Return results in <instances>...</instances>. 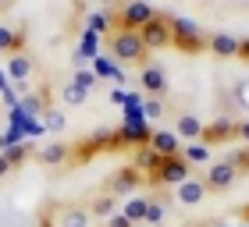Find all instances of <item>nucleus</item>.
<instances>
[{"label": "nucleus", "mask_w": 249, "mask_h": 227, "mask_svg": "<svg viewBox=\"0 0 249 227\" xmlns=\"http://www.w3.org/2000/svg\"><path fill=\"white\" fill-rule=\"evenodd\" d=\"M107 47H110V57H114V61H124V64H146V57H150L142 36L132 32V29H114L110 39H107Z\"/></svg>", "instance_id": "f257e3e1"}, {"label": "nucleus", "mask_w": 249, "mask_h": 227, "mask_svg": "<svg viewBox=\"0 0 249 227\" xmlns=\"http://www.w3.org/2000/svg\"><path fill=\"white\" fill-rule=\"evenodd\" d=\"M171 47L182 50V53H199V50H207V32H203L196 21L175 15L171 18Z\"/></svg>", "instance_id": "f03ea898"}, {"label": "nucleus", "mask_w": 249, "mask_h": 227, "mask_svg": "<svg viewBox=\"0 0 249 227\" xmlns=\"http://www.w3.org/2000/svg\"><path fill=\"white\" fill-rule=\"evenodd\" d=\"M153 15H157L153 4H146V0H128V4H121V11L114 15V25H118V29H132V32H139Z\"/></svg>", "instance_id": "7ed1b4c3"}, {"label": "nucleus", "mask_w": 249, "mask_h": 227, "mask_svg": "<svg viewBox=\"0 0 249 227\" xmlns=\"http://www.w3.org/2000/svg\"><path fill=\"white\" fill-rule=\"evenodd\" d=\"M189 178H192V167L182 160V153H178V156H164V163L157 167V174L150 181H153V185H171V188H178Z\"/></svg>", "instance_id": "20e7f679"}, {"label": "nucleus", "mask_w": 249, "mask_h": 227, "mask_svg": "<svg viewBox=\"0 0 249 227\" xmlns=\"http://www.w3.org/2000/svg\"><path fill=\"white\" fill-rule=\"evenodd\" d=\"M139 36H142V43H146V50H164V47H171V18L153 15V18L139 29Z\"/></svg>", "instance_id": "39448f33"}, {"label": "nucleus", "mask_w": 249, "mask_h": 227, "mask_svg": "<svg viewBox=\"0 0 249 227\" xmlns=\"http://www.w3.org/2000/svg\"><path fill=\"white\" fill-rule=\"evenodd\" d=\"M139 185H142V170L132 163V167H118L114 174H110V181H107V192L121 199V195H132V192L139 188Z\"/></svg>", "instance_id": "423d86ee"}, {"label": "nucleus", "mask_w": 249, "mask_h": 227, "mask_svg": "<svg viewBox=\"0 0 249 227\" xmlns=\"http://www.w3.org/2000/svg\"><path fill=\"white\" fill-rule=\"evenodd\" d=\"M7 78L18 85V93H29V78H32V71H36V61H32V53H15V57H7Z\"/></svg>", "instance_id": "0eeeda50"}, {"label": "nucleus", "mask_w": 249, "mask_h": 227, "mask_svg": "<svg viewBox=\"0 0 249 227\" xmlns=\"http://www.w3.org/2000/svg\"><path fill=\"white\" fill-rule=\"evenodd\" d=\"M235 181H239V174H235V167H228V163H210V170H207V178H203V185H207V192H228Z\"/></svg>", "instance_id": "6e6552de"}, {"label": "nucleus", "mask_w": 249, "mask_h": 227, "mask_svg": "<svg viewBox=\"0 0 249 227\" xmlns=\"http://www.w3.org/2000/svg\"><path fill=\"white\" fill-rule=\"evenodd\" d=\"M207 50L213 57H221V61H231V57H239V39H235L231 32H210L207 36Z\"/></svg>", "instance_id": "1a4fd4ad"}, {"label": "nucleus", "mask_w": 249, "mask_h": 227, "mask_svg": "<svg viewBox=\"0 0 249 227\" xmlns=\"http://www.w3.org/2000/svg\"><path fill=\"white\" fill-rule=\"evenodd\" d=\"M235 128H239V121H228V117H217L207 128L203 124V135H199V142L203 146H217V142H224V139H235Z\"/></svg>", "instance_id": "9d476101"}, {"label": "nucleus", "mask_w": 249, "mask_h": 227, "mask_svg": "<svg viewBox=\"0 0 249 227\" xmlns=\"http://www.w3.org/2000/svg\"><path fill=\"white\" fill-rule=\"evenodd\" d=\"M175 199L182 202V206H199L203 199H207V185H203V178H189L182 185L175 188Z\"/></svg>", "instance_id": "9b49d317"}, {"label": "nucleus", "mask_w": 249, "mask_h": 227, "mask_svg": "<svg viewBox=\"0 0 249 227\" xmlns=\"http://www.w3.org/2000/svg\"><path fill=\"white\" fill-rule=\"evenodd\" d=\"M139 82H142V89H146V93H150V96H157V99H160V96L167 93V75H164L157 64H142Z\"/></svg>", "instance_id": "f8f14e48"}, {"label": "nucleus", "mask_w": 249, "mask_h": 227, "mask_svg": "<svg viewBox=\"0 0 249 227\" xmlns=\"http://www.w3.org/2000/svg\"><path fill=\"white\" fill-rule=\"evenodd\" d=\"M15 53H25V32L0 25V57H15Z\"/></svg>", "instance_id": "ddd939ff"}, {"label": "nucleus", "mask_w": 249, "mask_h": 227, "mask_svg": "<svg viewBox=\"0 0 249 227\" xmlns=\"http://www.w3.org/2000/svg\"><path fill=\"white\" fill-rule=\"evenodd\" d=\"M36 160H39L43 167H61V163L71 160V146H64V142H47V146L36 153Z\"/></svg>", "instance_id": "4468645a"}, {"label": "nucleus", "mask_w": 249, "mask_h": 227, "mask_svg": "<svg viewBox=\"0 0 249 227\" xmlns=\"http://www.w3.org/2000/svg\"><path fill=\"white\" fill-rule=\"evenodd\" d=\"M150 146H153V153H160V156H178L182 153V139H178L175 131H153Z\"/></svg>", "instance_id": "2eb2a0df"}, {"label": "nucleus", "mask_w": 249, "mask_h": 227, "mask_svg": "<svg viewBox=\"0 0 249 227\" xmlns=\"http://www.w3.org/2000/svg\"><path fill=\"white\" fill-rule=\"evenodd\" d=\"M175 135H178V139H192V142H199V135H203V121L196 117V114H182V117L175 121Z\"/></svg>", "instance_id": "dca6fc26"}, {"label": "nucleus", "mask_w": 249, "mask_h": 227, "mask_svg": "<svg viewBox=\"0 0 249 227\" xmlns=\"http://www.w3.org/2000/svg\"><path fill=\"white\" fill-rule=\"evenodd\" d=\"M89 213H93V220H110L118 213V195H96L93 202H89Z\"/></svg>", "instance_id": "f3484780"}, {"label": "nucleus", "mask_w": 249, "mask_h": 227, "mask_svg": "<svg viewBox=\"0 0 249 227\" xmlns=\"http://www.w3.org/2000/svg\"><path fill=\"white\" fill-rule=\"evenodd\" d=\"M89 224H93L89 206H68V210H61V227H89Z\"/></svg>", "instance_id": "a211bd4d"}, {"label": "nucleus", "mask_w": 249, "mask_h": 227, "mask_svg": "<svg viewBox=\"0 0 249 227\" xmlns=\"http://www.w3.org/2000/svg\"><path fill=\"white\" fill-rule=\"evenodd\" d=\"M160 163H164V156L153 153V146H139V156H135V167H139V170H146V174L153 178Z\"/></svg>", "instance_id": "6ab92c4d"}, {"label": "nucleus", "mask_w": 249, "mask_h": 227, "mask_svg": "<svg viewBox=\"0 0 249 227\" xmlns=\"http://www.w3.org/2000/svg\"><path fill=\"white\" fill-rule=\"evenodd\" d=\"M146 210H150V199L146 195H132L128 202H124V217H128L132 224H146Z\"/></svg>", "instance_id": "aec40b11"}, {"label": "nucleus", "mask_w": 249, "mask_h": 227, "mask_svg": "<svg viewBox=\"0 0 249 227\" xmlns=\"http://www.w3.org/2000/svg\"><path fill=\"white\" fill-rule=\"evenodd\" d=\"M224 163L235 167V174H239V178H246V174H249V146H242V149H231L228 156H224Z\"/></svg>", "instance_id": "412c9836"}, {"label": "nucleus", "mask_w": 249, "mask_h": 227, "mask_svg": "<svg viewBox=\"0 0 249 227\" xmlns=\"http://www.w3.org/2000/svg\"><path fill=\"white\" fill-rule=\"evenodd\" d=\"M182 160L192 167V163H207L210 160V146H203V142H196V146H182Z\"/></svg>", "instance_id": "4be33fe9"}, {"label": "nucleus", "mask_w": 249, "mask_h": 227, "mask_svg": "<svg viewBox=\"0 0 249 227\" xmlns=\"http://www.w3.org/2000/svg\"><path fill=\"white\" fill-rule=\"evenodd\" d=\"M43 117H47V121H43V128H50L53 135H61V131L68 128V121H64V114H61L57 107H47V110H43Z\"/></svg>", "instance_id": "5701e85b"}, {"label": "nucleus", "mask_w": 249, "mask_h": 227, "mask_svg": "<svg viewBox=\"0 0 249 227\" xmlns=\"http://www.w3.org/2000/svg\"><path fill=\"white\" fill-rule=\"evenodd\" d=\"M86 96H89V93H86L82 85H75V82H68V85H64V93H61V99H64L68 107H82V103H86Z\"/></svg>", "instance_id": "b1692460"}, {"label": "nucleus", "mask_w": 249, "mask_h": 227, "mask_svg": "<svg viewBox=\"0 0 249 227\" xmlns=\"http://www.w3.org/2000/svg\"><path fill=\"white\" fill-rule=\"evenodd\" d=\"M107 25H110V18L100 15V11H93V15L86 18V36H100V32H107Z\"/></svg>", "instance_id": "393cba45"}, {"label": "nucleus", "mask_w": 249, "mask_h": 227, "mask_svg": "<svg viewBox=\"0 0 249 227\" xmlns=\"http://www.w3.org/2000/svg\"><path fill=\"white\" fill-rule=\"evenodd\" d=\"M29 153H32V146H29V142H15L11 149H4V156H7V163H11V167H18Z\"/></svg>", "instance_id": "a878e982"}, {"label": "nucleus", "mask_w": 249, "mask_h": 227, "mask_svg": "<svg viewBox=\"0 0 249 227\" xmlns=\"http://www.w3.org/2000/svg\"><path fill=\"white\" fill-rule=\"evenodd\" d=\"M93 71H96V78H118V75H121L118 67L107 61V57H93Z\"/></svg>", "instance_id": "bb28decb"}, {"label": "nucleus", "mask_w": 249, "mask_h": 227, "mask_svg": "<svg viewBox=\"0 0 249 227\" xmlns=\"http://www.w3.org/2000/svg\"><path fill=\"white\" fill-rule=\"evenodd\" d=\"M71 82H75V85H82L86 93H89V89H96V82H100V78H96V71H86V67H78Z\"/></svg>", "instance_id": "cd10ccee"}, {"label": "nucleus", "mask_w": 249, "mask_h": 227, "mask_svg": "<svg viewBox=\"0 0 249 227\" xmlns=\"http://www.w3.org/2000/svg\"><path fill=\"white\" fill-rule=\"evenodd\" d=\"M164 217H167V213H164V202L160 199H150V210H146V224H164Z\"/></svg>", "instance_id": "c85d7f7f"}, {"label": "nucleus", "mask_w": 249, "mask_h": 227, "mask_svg": "<svg viewBox=\"0 0 249 227\" xmlns=\"http://www.w3.org/2000/svg\"><path fill=\"white\" fill-rule=\"evenodd\" d=\"M160 114H164V103H160L157 96H150V99L142 103V117H146V121H157Z\"/></svg>", "instance_id": "c756f323"}, {"label": "nucleus", "mask_w": 249, "mask_h": 227, "mask_svg": "<svg viewBox=\"0 0 249 227\" xmlns=\"http://www.w3.org/2000/svg\"><path fill=\"white\" fill-rule=\"evenodd\" d=\"M107 227H135V224H132L128 217H124V213H121V210H118V213H114V217H110V220H107Z\"/></svg>", "instance_id": "7c9ffc66"}, {"label": "nucleus", "mask_w": 249, "mask_h": 227, "mask_svg": "<svg viewBox=\"0 0 249 227\" xmlns=\"http://www.w3.org/2000/svg\"><path fill=\"white\" fill-rule=\"evenodd\" d=\"M235 139H242V142L249 146V117H246V121H239V128H235Z\"/></svg>", "instance_id": "2f4dec72"}, {"label": "nucleus", "mask_w": 249, "mask_h": 227, "mask_svg": "<svg viewBox=\"0 0 249 227\" xmlns=\"http://www.w3.org/2000/svg\"><path fill=\"white\" fill-rule=\"evenodd\" d=\"M239 61L249 64V39H239Z\"/></svg>", "instance_id": "473e14b6"}, {"label": "nucleus", "mask_w": 249, "mask_h": 227, "mask_svg": "<svg viewBox=\"0 0 249 227\" xmlns=\"http://www.w3.org/2000/svg\"><path fill=\"white\" fill-rule=\"evenodd\" d=\"M11 170H15V167L7 163V156H4V153H0V178H4V174H11Z\"/></svg>", "instance_id": "72a5a7b5"}, {"label": "nucleus", "mask_w": 249, "mask_h": 227, "mask_svg": "<svg viewBox=\"0 0 249 227\" xmlns=\"http://www.w3.org/2000/svg\"><path fill=\"white\" fill-rule=\"evenodd\" d=\"M207 227H231V224H228V220H210Z\"/></svg>", "instance_id": "f704fd0d"}, {"label": "nucleus", "mask_w": 249, "mask_h": 227, "mask_svg": "<svg viewBox=\"0 0 249 227\" xmlns=\"http://www.w3.org/2000/svg\"><path fill=\"white\" fill-rule=\"evenodd\" d=\"M239 217H242V220L249 224V202H246V206H242V213H239Z\"/></svg>", "instance_id": "c9c22d12"}, {"label": "nucleus", "mask_w": 249, "mask_h": 227, "mask_svg": "<svg viewBox=\"0 0 249 227\" xmlns=\"http://www.w3.org/2000/svg\"><path fill=\"white\" fill-rule=\"evenodd\" d=\"M4 4H7V0H0V7H4Z\"/></svg>", "instance_id": "e433bc0d"}, {"label": "nucleus", "mask_w": 249, "mask_h": 227, "mask_svg": "<svg viewBox=\"0 0 249 227\" xmlns=\"http://www.w3.org/2000/svg\"><path fill=\"white\" fill-rule=\"evenodd\" d=\"M47 227H50V224H47Z\"/></svg>", "instance_id": "4c0bfd02"}]
</instances>
